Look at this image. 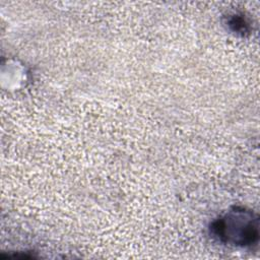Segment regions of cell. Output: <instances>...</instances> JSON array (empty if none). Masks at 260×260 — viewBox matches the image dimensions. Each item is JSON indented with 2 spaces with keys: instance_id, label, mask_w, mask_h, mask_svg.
I'll use <instances>...</instances> for the list:
<instances>
[{
  "instance_id": "6da1fadb",
  "label": "cell",
  "mask_w": 260,
  "mask_h": 260,
  "mask_svg": "<svg viewBox=\"0 0 260 260\" xmlns=\"http://www.w3.org/2000/svg\"><path fill=\"white\" fill-rule=\"evenodd\" d=\"M258 217L251 210L234 207L211 224L212 235L234 246H250L258 240Z\"/></svg>"
}]
</instances>
